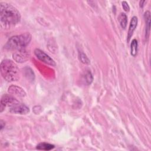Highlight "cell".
Masks as SVG:
<instances>
[{"mask_svg": "<svg viewBox=\"0 0 151 151\" xmlns=\"http://www.w3.org/2000/svg\"><path fill=\"white\" fill-rule=\"evenodd\" d=\"M34 54L37 58L42 62L52 66H55V61L43 51L37 48L34 50Z\"/></svg>", "mask_w": 151, "mask_h": 151, "instance_id": "cell-4", "label": "cell"}, {"mask_svg": "<svg viewBox=\"0 0 151 151\" xmlns=\"http://www.w3.org/2000/svg\"><path fill=\"white\" fill-rule=\"evenodd\" d=\"M1 73L8 81H17L19 79V69L17 64L11 60L5 59L1 63Z\"/></svg>", "mask_w": 151, "mask_h": 151, "instance_id": "cell-2", "label": "cell"}, {"mask_svg": "<svg viewBox=\"0 0 151 151\" xmlns=\"http://www.w3.org/2000/svg\"><path fill=\"white\" fill-rule=\"evenodd\" d=\"M122 6H123V9H124L125 11H126V12L129 11V10H130V7H129V6L128 3H127L126 1H123L122 3Z\"/></svg>", "mask_w": 151, "mask_h": 151, "instance_id": "cell-16", "label": "cell"}, {"mask_svg": "<svg viewBox=\"0 0 151 151\" xmlns=\"http://www.w3.org/2000/svg\"><path fill=\"white\" fill-rule=\"evenodd\" d=\"M79 57L81 61L84 64H88L90 63V60L87 58V57L86 55L85 54H84L83 52H79Z\"/></svg>", "mask_w": 151, "mask_h": 151, "instance_id": "cell-15", "label": "cell"}, {"mask_svg": "<svg viewBox=\"0 0 151 151\" xmlns=\"http://www.w3.org/2000/svg\"><path fill=\"white\" fill-rule=\"evenodd\" d=\"M118 20L119 21L121 27L123 29H125L127 24V17L126 14L120 13V14L119 15Z\"/></svg>", "mask_w": 151, "mask_h": 151, "instance_id": "cell-12", "label": "cell"}, {"mask_svg": "<svg viewBox=\"0 0 151 151\" xmlns=\"http://www.w3.org/2000/svg\"><path fill=\"white\" fill-rule=\"evenodd\" d=\"M84 80L86 82L87 84H91V83L93 81V76L90 71H87L85 74V76H84Z\"/></svg>", "mask_w": 151, "mask_h": 151, "instance_id": "cell-14", "label": "cell"}, {"mask_svg": "<svg viewBox=\"0 0 151 151\" xmlns=\"http://www.w3.org/2000/svg\"><path fill=\"white\" fill-rule=\"evenodd\" d=\"M144 18L146 22V31H145V37L147 38L149 35L150 28V13L149 11H146L144 14Z\"/></svg>", "mask_w": 151, "mask_h": 151, "instance_id": "cell-10", "label": "cell"}, {"mask_svg": "<svg viewBox=\"0 0 151 151\" xmlns=\"http://www.w3.org/2000/svg\"><path fill=\"white\" fill-rule=\"evenodd\" d=\"M31 40V35L29 33H24L19 35L13 36L7 41L5 48L11 50H23L29 44Z\"/></svg>", "mask_w": 151, "mask_h": 151, "instance_id": "cell-3", "label": "cell"}, {"mask_svg": "<svg viewBox=\"0 0 151 151\" xmlns=\"http://www.w3.org/2000/svg\"><path fill=\"white\" fill-rule=\"evenodd\" d=\"M0 122H1V123H0V124H1V130H2V129L5 127V122H4L2 120H1Z\"/></svg>", "mask_w": 151, "mask_h": 151, "instance_id": "cell-17", "label": "cell"}, {"mask_svg": "<svg viewBox=\"0 0 151 151\" xmlns=\"http://www.w3.org/2000/svg\"><path fill=\"white\" fill-rule=\"evenodd\" d=\"M137 22H138V19L136 17H133L132 18V19L130 21V23L129 25V30H128V33H127V41L129 42V40H130L132 36L133 35V34L134 32V31L135 30L137 25Z\"/></svg>", "mask_w": 151, "mask_h": 151, "instance_id": "cell-8", "label": "cell"}, {"mask_svg": "<svg viewBox=\"0 0 151 151\" xmlns=\"http://www.w3.org/2000/svg\"><path fill=\"white\" fill-rule=\"evenodd\" d=\"M54 145L50 144V143H45V142H42L39 143L36 148L38 150H50L54 148Z\"/></svg>", "mask_w": 151, "mask_h": 151, "instance_id": "cell-11", "label": "cell"}, {"mask_svg": "<svg viewBox=\"0 0 151 151\" xmlns=\"http://www.w3.org/2000/svg\"><path fill=\"white\" fill-rule=\"evenodd\" d=\"M14 60L18 62H25L28 59V55L25 52V50L18 51L13 55Z\"/></svg>", "mask_w": 151, "mask_h": 151, "instance_id": "cell-9", "label": "cell"}, {"mask_svg": "<svg viewBox=\"0 0 151 151\" xmlns=\"http://www.w3.org/2000/svg\"><path fill=\"white\" fill-rule=\"evenodd\" d=\"M21 19L19 12L16 8L6 2L0 3V20L1 25L5 28H11Z\"/></svg>", "mask_w": 151, "mask_h": 151, "instance_id": "cell-1", "label": "cell"}, {"mask_svg": "<svg viewBox=\"0 0 151 151\" xmlns=\"http://www.w3.org/2000/svg\"><path fill=\"white\" fill-rule=\"evenodd\" d=\"M138 43L136 39L132 40L130 44V54L133 57H135L137 53Z\"/></svg>", "mask_w": 151, "mask_h": 151, "instance_id": "cell-13", "label": "cell"}, {"mask_svg": "<svg viewBox=\"0 0 151 151\" xmlns=\"http://www.w3.org/2000/svg\"><path fill=\"white\" fill-rule=\"evenodd\" d=\"M145 2H146L145 1H140V2H139L140 7H143V4H144Z\"/></svg>", "mask_w": 151, "mask_h": 151, "instance_id": "cell-18", "label": "cell"}, {"mask_svg": "<svg viewBox=\"0 0 151 151\" xmlns=\"http://www.w3.org/2000/svg\"><path fill=\"white\" fill-rule=\"evenodd\" d=\"M9 111L14 114H27L29 112V109L28 107L24 104H18L10 109Z\"/></svg>", "mask_w": 151, "mask_h": 151, "instance_id": "cell-6", "label": "cell"}, {"mask_svg": "<svg viewBox=\"0 0 151 151\" xmlns=\"http://www.w3.org/2000/svg\"><path fill=\"white\" fill-rule=\"evenodd\" d=\"M8 92L18 97H24L26 94L24 90L20 87L17 86H11L8 88Z\"/></svg>", "mask_w": 151, "mask_h": 151, "instance_id": "cell-7", "label": "cell"}, {"mask_svg": "<svg viewBox=\"0 0 151 151\" xmlns=\"http://www.w3.org/2000/svg\"><path fill=\"white\" fill-rule=\"evenodd\" d=\"M19 103V101L10 94H4L1 100V104L5 107H13Z\"/></svg>", "mask_w": 151, "mask_h": 151, "instance_id": "cell-5", "label": "cell"}]
</instances>
